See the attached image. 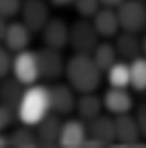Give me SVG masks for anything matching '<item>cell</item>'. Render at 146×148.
<instances>
[{
	"instance_id": "obj_14",
	"label": "cell",
	"mask_w": 146,
	"mask_h": 148,
	"mask_svg": "<svg viewBox=\"0 0 146 148\" xmlns=\"http://www.w3.org/2000/svg\"><path fill=\"white\" fill-rule=\"evenodd\" d=\"M63 122L61 121V116L50 112L47 115L36 127V134L39 146L43 147H54L58 146V138Z\"/></svg>"
},
{
	"instance_id": "obj_9",
	"label": "cell",
	"mask_w": 146,
	"mask_h": 148,
	"mask_svg": "<svg viewBox=\"0 0 146 148\" xmlns=\"http://www.w3.org/2000/svg\"><path fill=\"white\" fill-rule=\"evenodd\" d=\"M69 31L70 25L64 20L50 17L40 34L45 46L62 51L69 45Z\"/></svg>"
},
{
	"instance_id": "obj_12",
	"label": "cell",
	"mask_w": 146,
	"mask_h": 148,
	"mask_svg": "<svg viewBox=\"0 0 146 148\" xmlns=\"http://www.w3.org/2000/svg\"><path fill=\"white\" fill-rule=\"evenodd\" d=\"M103 106L110 114L114 116L129 114L134 109L135 102L127 88H109L102 97Z\"/></svg>"
},
{
	"instance_id": "obj_25",
	"label": "cell",
	"mask_w": 146,
	"mask_h": 148,
	"mask_svg": "<svg viewBox=\"0 0 146 148\" xmlns=\"http://www.w3.org/2000/svg\"><path fill=\"white\" fill-rule=\"evenodd\" d=\"M22 0H0V15L5 18L14 17L20 13Z\"/></svg>"
},
{
	"instance_id": "obj_11",
	"label": "cell",
	"mask_w": 146,
	"mask_h": 148,
	"mask_svg": "<svg viewBox=\"0 0 146 148\" xmlns=\"http://www.w3.org/2000/svg\"><path fill=\"white\" fill-rule=\"evenodd\" d=\"M32 34L33 32L22 21L9 22L2 40V45L10 53H18L21 51L28 49L32 40Z\"/></svg>"
},
{
	"instance_id": "obj_33",
	"label": "cell",
	"mask_w": 146,
	"mask_h": 148,
	"mask_svg": "<svg viewBox=\"0 0 146 148\" xmlns=\"http://www.w3.org/2000/svg\"><path fill=\"white\" fill-rule=\"evenodd\" d=\"M143 48H144V55L146 56V37L143 40Z\"/></svg>"
},
{
	"instance_id": "obj_1",
	"label": "cell",
	"mask_w": 146,
	"mask_h": 148,
	"mask_svg": "<svg viewBox=\"0 0 146 148\" xmlns=\"http://www.w3.org/2000/svg\"><path fill=\"white\" fill-rule=\"evenodd\" d=\"M102 74L90 54L79 53L68 60L64 71L66 83L79 94L95 92L101 85Z\"/></svg>"
},
{
	"instance_id": "obj_30",
	"label": "cell",
	"mask_w": 146,
	"mask_h": 148,
	"mask_svg": "<svg viewBox=\"0 0 146 148\" xmlns=\"http://www.w3.org/2000/svg\"><path fill=\"white\" fill-rule=\"evenodd\" d=\"M8 23L9 22L7 21V18H5L3 16L0 15V44H2V40H3V37H5Z\"/></svg>"
},
{
	"instance_id": "obj_8",
	"label": "cell",
	"mask_w": 146,
	"mask_h": 148,
	"mask_svg": "<svg viewBox=\"0 0 146 148\" xmlns=\"http://www.w3.org/2000/svg\"><path fill=\"white\" fill-rule=\"evenodd\" d=\"M75 93L76 92L68 83L55 82L53 85H50L49 95L51 111L59 116L70 115L75 110Z\"/></svg>"
},
{
	"instance_id": "obj_2",
	"label": "cell",
	"mask_w": 146,
	"mask_h": 148,
	"mask_svg": "<svg viewBox=\"0 0 146 148\" xmlns=\"http://www.w3.org/2000/svg\"><path fill=\"white\" fill-rule=\"evenodd\" d=\"M50 112L49 86L38 83L26 86L16 109L17 121L23 125L36 127Z\"/></svg>"
},
{
	"instance_id": "obj_3",
	"label": "cell",
	"mask_w": 146,
	"mask_h": 148,
	"mask_svg": "<svg viewBox=\"0 0 146 148\" xmlns=\"http://www.w3.org/2000/svg\"><path fill=\"white\" fill-rule=\"evenodd\" d=\"M99 44V36L96 32L91 20L80 17L70 25L69 45L74 53L91 54Z\"/></svg>"
},
{
	"instance_id": "obj_5",
	"label": "cell",
	"mask_w": 146,
	"mask_h": 148,
	"mask_svg": "<svg viewBox=\"0 0 146 148\" xmlns=\"http://www.w3.org/2000/svg\"><path fill=\"white\" fill-rule=\"evenodd\" d=\"M10 73L18 83L25 87L38 83L40 74L36 52L28 48L15 53L11 60Z\"/></svg>"
},
{
	"instance_id": "obj_13",
	"label": "cell",
	"mask_w": 146,
	"mask_h": 148,
	"mask_svg": "<svg viewBox=\"0 0 146 148\" xmlns=\"http://www.w3.org/2000/svg\"><path fill=\"white\" fill-rule=\"evenodd\" d=\"M115 141L122 146H136L139 145L141 133L137 123L132 115L123 114L115 116L114 118Z\"/></svg>"
},
{
	"instance_id": "obj_27",
	"label": "cell",
	"mask_w": 146,
	"mask_h": 148,
	"mask_svg": "<svg viewBox=\"0 0 146 148\" xmlns=\"http://www.w3.org/2000/svg\"><path fill=\"white\" fill-rule=\"evenodd\" d=\"M134 118L137 123L141 137L146 139V101H143L137 105L135 109Z\"/></svg>"
},
{
	"instance_id": "obj_31",
	"label": "cell",
	"mask_w": 146,
	"mask_h": 148,
	"mask_svg": "<svg viewBox=\"0 0 146 148\" xmlns=\"http://www.w3.org/2000/svg\"><path fill=\"white\" fill-rule=\"evenodd\" d=\"M48 2L55 7H68L73 3V0H48Z\"/></svg>"
},
{
	"instance_id": "obj_15",
	"label": "cell",
	"mask_w": 146,
	"mask_h": 148,
	"mask_svg": "<svg viewBox=\"0 0 146 148\" xmlns=\"http://www.w3.org/2000/svg\"><path fill=\"white\" fill-rule=\"evenodd\" d=\"M90 20L99 38H115L121 30L116 10L114 8L101 7Z\"/></svg>"
},
{
	"instance_id": "obj_34",
	"label": "cell",
	"mask_w": 146,
	"mask_h": 148,
	"mask_svg": "<svg viewBox=\"0 0 146 148\" xmlns=\"http://www.w3.org/2000/svg\"><path fill=\"white\" fill-rule=\"evenodd\" d=\"M141 1H144V2H146V0H141Z\"/></svg>"
},
{
	"instance_id": "obj_10",
	"label": "cell",
	"mask_w": 146,
	"mask_h": 148,
	"mask_svg": "<svg viewBox=\"0 0 146 148\" xmlns=\"http://www.w3.org/2000/svg\"><path fill=\"white\" fill-rule=\"evenodd\" d=\"M87 137L88 132L86 122L80 118H70L62 124L58 146L65 148L83 147Z\"/></svg>"
},
{
	"instance_id": "obj_24",
	"label": "cell",
	"mask_w": 146,
	"mask_h": 148,
	"mask_svg": "<svg viewBox=\"0 0 146 148\" xmlns=\"http://www.w3.org/2000/svg\"><path fill=\"white\" fill-rule=\"evenodd\" d=\"M72 6L83 18H91L102 7L99 0H73Z\"/></svg>"
},
{
	"instance_id": "obj_7",
	"label": "cell",
	"mask_w": 146,
	"mask_h": 148,
	"mask_svg": "<svg viewBox=\"0 0 146 148\" xmlns=\"http://www.w3.org/2000/svg\"><path fill=\"white\" fill-rule=\"evenodd\" d=\"M18 14L21 21L33 34L40 32L50 18L49 6L45 0H22Z\"/></svg>"
},
{
	"instance_id": "obj_29",
	"label": "cell",
	"mask_w": 146,
	"mask_h": 148,
	"mask_svg": "<svg viewBox=\"0 0 146 148\" xmlns=\"http://www.w3.org/2000/svg\"><path fill=\"white\" fill-rule=\"evenodd\" d=\"M102 7H109V8H116L119 7L124 0H99Z\"/></svg>"
},
{
	"instance_id": "obj_20",
	"label": "cell",
	"mask_w": 146,
	"mask_h": 148,
	"mask_svg": "<svg viewBox=\"0 0 146 148\" xmlns=\"http://www.w3.org/2000/svg\"><path fill=\"white\" fill-rule=\"evenodd\" d=\"M90 55L102 73H106L110 67H112L118 61L119 58L114 45L107 41L99 42Z\"/></svg>"
},
{
	"instance_id": "obj_23",
	"label": "cell",
	"mask_w": 146,
	"mask_h": 148,
	"mask_svg": "<svg viewBox=\"0 0 146 148\" xmlns=\"http://www.w3.org/2000/svg\"><path fill=\"white\" fill-rule=\"evenodd\" d=\"M130 87L136 92H146V56L142 55L129 63Z\"/></svg>"
},
{
	"instance_id": "obj_28",
	"label": "cell",
	"mask_w": 146,
	"mask_h": 148,
	"mask_svg": "<svg viewBox=\"0 0 146 148\" xmlns=\"http://www.w3.org/2000/svg\"><path fill=\"white\" fill-rule=\"evenodd\" d=\"M17 119L16 112L2 105H0V132L11 126Z\"/></svg>"
},
{
	"instance_id": "obj_6",
	"label": "cell",
	"mask_w": 146,
	"mask_h": 148,
	"mask_svg": "<svg viewBox=\"0 0 146 148\" xmlns=\"http://www.w3.org/2000/svg\"><path fill=\"white\" fill-rule=\"evenodd\" d=\"M36 58L40 79L48 83H55L62 76H64L66 62L64 61L61 51L43 46L36 51Z\"/></svg>"
},
{
	"instance_id": "obj_26",
	"label": "cell",
	"mask_w": 146,
	"mask_h": 148,
	"mask_svg": "<svg viewBox=\"0 0 146 148\" xmlns=\"http://www.w3.org/2000/svg\"><path fill=\"white\" fill-rule=\"evenodd\" d=\"M11 60L13 56L10 55V52L3 45L0 44V80L10 74Z\"/></svg>"
},
{
	"instance_id": "obj_17",
	"label": "cell",
	"mask_w": 146,
	"mask_h": 148,
	"mask_svg": "<svg viewBox=\"0 0 146 148\" xmlns=\"http://www.w3.org/2000/svg\"><path fill=\"white\" fill-rule=\"evenodd\" d=\"M87 132H88V137L101 143L103 147L114 144L115 143L114 118L101 114L99 116L87 123Z\"/></svg>"
},
{
	"instance_id": "obj_32",
	"label": "cell",
	"mask_w": 146,
	"mask_h": 148,
	"mask_svg": "<svg viewBox=\"0 0 146 148\" xmlns=\"http://www.w3.org/2000/svg\"><path fill=\"white\" fill-rule=\"evenodd\" d=\"M9 146V141H8V136H3L0 132V148H5Z\"/></svg>"
},
{
	"instance_id": "obj_21",
	"label": "cell",
	"mask_w": 146,
	"mask_h": 148,
	"mask_svg": "<svg viewBox=\"0 0 146 148\" xmlns=\"http://www.w3.org/2000/svg\"><path fill=\"white\" fill-rule=\"evenodd\" d=\"M106 78L111 87L127 88L130 86L129 63L126 61H116L106 71Z\"/></svg>"
},
{
	"instance_id": "obj_22",
	"label": "cell",
	"mask_w": 146,
	"mask_h": 148,
	"mask_svg": "<svg viewBox=\"0 0 146 148\" xmlns=\"http://www.w3.org/2000/svg\"><path fill=\"white\" fill-rule=\"evenodd\" d=\"M9 146L11 147H36L39 146L36 139V131L32 130L31 126L21 125L20 127H15L8 134Z\"/></svg>"
},
{
	"instance_id": "obj_18",
	"label": "cell",
	"mask_w": 146,
	"mask_h": 148,
	"mask_svg": "<svg viewBox=\"0 0 146 148\" xmlns=\"http://www.w3.org/2000/svg\"><path fill=\"white\" fill-rule=\"evenodd\" d=\"M103 108V100L95 92L80 94V97L76 99L75 111L78 112L79 118L86 123L99 116Z\"/></svg>"
},
{
	"instance_id": "obj_19",
	"label": "cell",
	"mask_w": 146,
	"mask_h": 148,
	"mask_svg": "<svg viewBox=\"0 0 146 148\" xmlns=\"http://www.w3.org/2000/svg\"><path fill=\"white\" fill-rule=\"evenodd\" d=\"M25 86L18 83L13 76L0 80V105L16 112L18 102Z\"/></svg>"
},
{
	"instance_id": "obj_4",
	"label": "cell",
	"mask_w": 146,
	"mask_h": 148,
	"mask_svg": "<svg viewBox=\"0 0 146 148\" xmlns=\"http://www.w3.org/2000/svg\"><path fill=\"white\" fill-rule=\"evenodd\" d=\"M122 31L139 35L146 29V3L141 0H124L115 8Z\"/></svg>"
},
{
	"instance_id": "obj_16",
	"label": "cell",
	"mask_w": 146,
	"mask_h": 148,
	"mask_svg": "<svg viewBox=\"0 0 146 148\" xmlns=\"http://www.w3.org/2000/svg\"><path fill=\"white\" fill-rule=\"evenodd\" d=\"M114 47L118 56L122 61H132L144 54L143 40L138 38L137 34H131L127 31L119 32L115 36Z\"/></svg>"
}]
</instances>
